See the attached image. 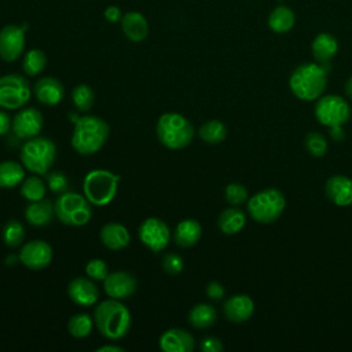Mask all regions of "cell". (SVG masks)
Instances as JSON below:
<instances>
[{
  "instance_id": "cell-1",
  "label": "cell",
  "mask_w": 352,
  "mask_h": 352,
  "mask_svg": "<svg viewBox=\"0 0 352 352\" xmlns=\"http://www.w3.org/2000/svg\"><path fill=\"white\" fill-rule=\"evenodd\" d=\"M94 322L99 333L110 340H120L126 336L131 329V312L121 300L109 298L96 305L94 311Z\"/></svg>"
},
{
  "instance_id": "cell-2",
  "label": "cell",
  "mask_w": 352,
  "mask_h": 352,
  "mask_svg": "<svg viewBox=\"0 0 352 352\" xmlns=\"http://www.w3.org/2000/svg\"><path fill=\"white\" fill-rule=\"evenodd\" d=\"M109 124L96 116H82L74 122L72 146L81 155L98 153L109 138Z\"/></svg>"
},
{
  "instance_id": "cell-3",
  "label": "cell",
  "mask_w": 352,
  "mask_h": 352,
  "mask_svg": "<svg viewBox=\"0 0 352 352\" xmlns=\"http://www.w3.org/2000/svg\"><path fill=\"white\" fill-rule=\"evenodd\" d=\"M329 63H304L289 78L292 92L301 100L311 102L322 96L327 84Z\"/></svg>"
},
{
  "instance_id": "cell-4",
  "label": "cell",
  "mask_w": 352,
  "mask_h": 352,
  "mask_svg": "<svg viewBox=\"0 0 352 352\" xmlns=\"http://www.w3.org/2000/svg\"><path fill=\"white\" fill-rule=\"evenodd\" d=\"M155 133L165 147L180 150L187 147L194 138L192 124L179 113H164L155 125Z\"/></svg>"
},
{
  "instance_id": "cell-5",
  "label": "cell",
  "mask_w": 352,
  "mask_h": 352,
  "mask_svg": "<svg viewBox=\"0 0 352 352\" xmlns=\"http://www.w3.org/2000/svg\"><path fill=\"white\" fill-rule=\"evenodd\" d=\"M22 165L34 175H47L56 160L55 143L44 136L28 139L21 147Z\"/></svg>"
},
{
  "instance_id": "cell-6",
  "label": "cell",
  "mask_w": 352,
  "mask_h": 352,
  "mask_svg": "<svg viewBox=\"0 0 352 352\" xmlns=\"http://www.w3.org/2000/svg\"><path fill=\"white\" fill-rule=\"evenodd\" d=\"M118 182V175L107 169H94L85 175L82 182V191L92 205L104 206L114 199Z\"/></svg>"
},
{
  "instance_id": "cell-7",
  "label": "cell",
  "mask_w": 352,
  "mask_h": 352,
  "mask_svg": "<svg viewBox=\"0 0 352 352\" xmlns=\"http://www.w3.org/2000/svg\"><path fill=\"white\" fill-rule=\"evenodd\" d=\"M92 204L85 195L74 191L62 192L55 201V216L66 226L81 227L92 217Z\"/></svg>"
},
{
  "instance_id": "cell-8",
  "label": "cell",
  "mask_w": 352,
  "mask_h": 352,
  "mask_svg": "<svg viewBox=\"0 0 352 352\" xmlns=\"http://www.w3.org/2000/svg\"><path fill=\"white\" fill-rule=\"evenodd\" d=\"M286 206L285 195L276 188L258 191L248 201V212L253 220L261 224L274 223L280 217Z\"/></svg>"
},
{
  "instance_id": "cell-9",
  "label": "cell",
  "mask_w": 352,
  "mask_h": 352,
  "mask_svg": "<svg viewBox=\"0 0 352 352\" xmlns=\"http://www.w3.org/2000/svg\"><path fill=\"white\" fill-rule=\"evenodd\" d=\"M32 91L29 81L21 74H6L0 77V107L1 109H19L23 107L30 99Z\"/></svg>"
},
{
  "instance_id": "cell-10",
  "label": "cell",
  "mask_w": 352,
  "mask_h": 352,
  "mask_svg": "<svg viewBox=\"0 0 352 352\" xmlns=\"http://www.w3.org/2000/svg\"><path fill=\"white\" fill-rule=\"evenodd\" d=\"M349 103L338 95H326L315 104V117L324 126L344 125L351 118Z\"/></svg>"
},
{
  "instance_id": "cell-11",
  "label": "cell",
  "mask_w": 352,
  "mask_h": 352,
  "mask_svg": "<svg viewBox=\"0 0 352 352\" xmlns=\"http://www.w3.org/2000/svg\"><path fill=\"white\" fill-rule=\"evenodd\" d=\"M138 235L140 242L151 252L158 253L169 245L170 230L168 224L158 217H147L139 226Z\"/></svg>"
},
{
  "instance_id": "cell-12",
  "label": "cell",
  "mask_w": 352,
  "mask_h": 352,
  "mask_svg": "<svg viewBox=\"0 0 352 352\" xmlns=\"http://www.w3.org/2000/svg\"><path fill=\"white\" fill-rule=\"evenodd\" d=\"M26 26L6 25L0 29V59L15 62L25 50Z\"/></svg>"
},
{
  "instance_id": "cell-13",
  "label": "cell",
  "mask_w": 352,
  "mask_h": 352,
  "mask_svg": "<svg viewBox=\"0 0 352 352\" xmlns=\"http://www.w3.org/2000/svg\"><path fill=\"white\" fill-rule=\"evenodd\" d=\"M44 118L43 114L34 107H26L19 110L11 122V129L19 139L28 140L38 136L43 129Z\"/></svg>"
},
{
  "instance_id": "cell-14",
  "label": "cell",
  "mask_w": 352,
  "mask_h": 352,
  "mask_svg": "<svg viewBox=\"0 0 352 352\" xmlns=\"http://www.w3.org/2000/svg\"><path fill=\"white\" fill-rule=\"evenodd\" d=\"M52 248L41 239L26 242L19 252V261L34 271L43 270L51 264Z\"/></svg>"
},
{
  "instance_id": "cell-15",
  "label": "cell",
  "mask_w": 352,
  "mask_h": 352,
  "mask_svg": "<svg viewBox=\"0 0 352 352\" xmlns=\"http://www.w3.org/2000/svg\"><path fill=\"white\" fill-rule=\"evenodd\" d=\"M138 289L136 278L128 271L109 272L103 280V290L110 298L126 300Z\"/></svg>"
},
{
  "instance_id": "cell-16",
  "label": "cell",
  "mask_w": 352,
  "mask_h": 352,
  "mask_svg": "<svg viewBox=\"0 0 352 352\" xmlns=\"http://www.w3.org/2000/svg\"><path fill=\"white\" fill-rule=\"evenodd\" d=\"M69 298L80 307H91L99 298V290L94 283V279L77 276L67 285Z\"/></svg>"
},
{
  "instance_id": "cell-17",
  "label": "cell",
  "mask_w": 352,
  "mask_h": 352,
  "mask_svg": "<svg viewBox=\"0 0 352 352\" xmlns=\"http://www.w3.org/2000/svg\"><path fill=\"white\" fill-rule=\"evenodd\" d=\"M160 349L164 352H191L194 349V337L184 329H168L158 340Z\"/></svg>"
},
{
  "instance_id": "cell-18",
  "label": "cell",
  "mask_w": 352,
  "mask_h": 352,
  "mask_svg": "<svg viewBox=\"0 0 352 352\" xmlns=\"http://www.w3.org/2000/svg\"><path fill=\"white\" fill-rule=\"evenodd\" d=\"M223 312L230 322L242 323L252 318L254 312V302L246 294H235L226 300Z\"/></svg>"
},
{
  "instance_id": "cell-19",
  "label": "cell",
  "mask_w": 352,
  "mask_h": 352,
  "mask_svg": "<svg viewBox=\"0 0 352 352\" xmlns=\"http://www.w3.org/2000/svg\"><path fill=\"white\" fill-rule=\"evenodd\" d=\"M324 191L327 198L338 206H348L352 204V179L348 176L334 175L329 177Z\"/></svg>"
},
{
  "instance_id": "cell-20",
  "label": "cell",
  "mask_w": 352,
  "mask_h": 352,
  "mask_svg": "<svg viewBox=\"0 0 352 352\" xmlns=\"http://www.w3.org/2000/svg\"><path fill=\"white\" fill-rule=\"evenodd\" d=\"M120 22L124 36L133 43H140L148 36V22L139 11H128Z\"/></svg>"
},
{
  "instance_id": "cell-21",
  "label": "cell",
  "mask_w": 352,
  "mask_h": 352,
  "mask_svg": "<svg viewBox=\"0 0 352 352\" xmlns=\"http://www.w3.org/2000/svg\"><path fill=\"white\" fill-rule=\"evenodd\" d=\"M33 92L38 102L47 106L58 104L65 96L63 84L55 77H43L36 81Z\"/></svg>"
},
{
  "instance_id": "cell-22",
  "label": "cell",
  "mask_w": 352,
  "mask_h": 352,
  "mask_svg": "<svg viewBox=\"0 0 352 352\" xmlns=\"http://www.w3.org/2000/svg\"><path fill=\"white\" fill-rule=\"evenodd\" d=\"M100 241L110 250H121L129 245L131 234L121 223L110 221L100 228Z\"/></svg>"
},
{
  "instance_id": "cell-23",
  "label": "cell",
  "mask_w": 352,
  "mask_h": 352,
  "mask_svg": "<svg viewBox=\"0 0 352 352\" xmlns=\"http://www.w3.org/2000/svg\"><path fill=\"white\" fill-rule=\"evenodd\" d=\"M55 214V204L50 199H38L30 202L25 208V219L34 227H44L52 221Z\"/></svg>"
},
{
  "instance_id": "cell-24",
  "label": "cell",
  "mask_w": 352,
  "mask_h": 352,
  "mask_svg": "<svg viewBox=\"0 0 352 352\" xmlns=\"http://www.w3.org/2000/svg\"><path fill=\"white\" fill-rule=\"evenodd\" d=\"M202 235V226L194 219L182 220L175 231H173V241L180 248H191L194 246Z\"/></svg>"
},
{
  "instance_id": "cell-25",
  "label": "cell",
  "mask_w": 352,
  "mask_h": 352,
  "mask_svg": "<svg viewBox=\"0 0 352 352\" xmlns=\"http://www.w3.org/2000/svg\"><path fill=\"white\" fill-rule=\"evenodd\" d=\"M219 228L221 232L227 235H234L238 234L246 224V214L243 213L242 209L231 206L224 209L217 220Z\"/></svg>"
},
{
  "instance_id": "cell-26",
  "label": "cell",
  "mask_w": 352,
  "mask_h": 352,
  "mask_svg": "<svg viewBox=\"0 0 352 352\" xmlns=\"http://www.w3.org/2000/svg\"><path fill=\"white\" fill-rule=\"evenodd\" d=\"M217 320V311L210 304H197L188 312V322L195 329H208Z\"/></svg>"
},
{
  "instance_id": "cell-27",
  "label": "cell",
  "mask_w": 352,
  "mask_h": 352,
  "mask_svg": "<svg viewBox=\"0 0 352 352\" xmlns=\"http://www.w3.org/2000/svg\"><path fill=\"white\" fill-rule=\"evenodd\" d=\"M25 166L16 161L0 162V188H14L25 179Z\"/></svg>"
},
{
  "instance_id": "cell-28",
  "label": "cell",
  "mask_w": 352,
  "mask_h": 352,
  "mask_svg": "<svg viewBox=\"0 0 352 352\" xmlns=\"http://www.w3.org/2000/svg\"><path fill=\"white\" fill-rule=\"evenodd\" d=\"M337 50H338V45H337L336 38L327 33H322V34L316 36L312 43L314 58L320 65L329 63L330 59L336 55Z\"/></svg>"
},
{
  "instance_id": "cell-29",
  "label": "cell",
  "mask_w": 352,
  "mask_h": 352,
  "mask_svg": "<svg viewBox=\"0 0 352 352\" xmlns=\"http://www.w3.org/2000/svg\"><path fill=\"white\" fill-rule=\"evenodd\" d=\"M198 135L204 142L209 144H217L226 139L227 128L219 120H209L199 126Z\"/></svg>"
},
{
  "instance_id": "cell-30",
  "label": "cell",
  "mask_w": 352,
  "mask_h": 352,
  "mask_svg": "<svg viewBox=\"0 0 352 352\" xmlns=\"http://www.w3.org/2000/svg\"><path fill=\"white\" fill-rule=\"evenodd\" d=\"M45 65H47V55L44 54V51L38 48H32L23 56L22 69L25 74L34 77L45 69Z\"/></svg>"
},
{
  "instance_id": "cell-31",
  "label": "cell",
  "mask_w": 352,
  "mask_h": 352,
  "mask_svg": "<svg viewBox=\"0 0 352 352\" xmlns=\"http://www.w3.org/2000/svg\"><path fill=\"white\" fill-rule=\"evenodd\" d=\"M94 323L95 322L91 318V315L80 312V314L73 315L69 319V322H67V331L74 338H85L87 336L91 334Z\"/></svg>"
},
{
  "instance_id": "cell-32",
  "label": "cell",
  "mask_w": 352,
  "mask_h": 352,
  "mask_svg": "<svg viewBox=\"0 0 352 352\" xmlns=\"http://www.w3.org/2000/svg\"><path fill=\"white\" fill-rule=\"evenodd\" d=\"M1 236H3V242L10 246V248H18L23 243L26 232H25V227L21 221L15 220V219H10L1 231Z\"/></svg>"
},
{
  "instance_id": "cell-33",
  "label": "cell",
  "mask_w": 352,
  "mask_h": 352,
  "mask_svg": "<svg viewBox=\"0 0 352 352\" xmlns=\"http://www.w3.org/2000/svg\"><path fill=\"white\" fill-rule=\"evenodd\" d=\"M45 190H47L45 183L38 177V175H34L23 179L21 186V195L26 201L33 202V201L43 199L45 197Z\"/></svg>"
},
{
  "instance_id": "cell-34",
  "label": "cell",
  "mask_w": 352,
  "mask_h": 352,
  "mask_svg": "<svg viewBox=\"0 0 352 352\" xmlns=\"http://www.w3.org/2000/svg\"><path fill=\"white\" fill-rule=\"evenodd\" d=\"M270 28L276 33H285L294 25V14L287 7H278L270 15Z\"/></svg>"
},
{
  "instance_id": "cell-35",
  "label": "cell",
  "mask_w": 352,
  "mask_h": 352,
  "mask_svg": "<svg viewBox=\"0 0 352 352\" xmlns=\"http://www.w3.org/2000/svg\"><path fill=\"white\" fill-rule=\"evenodd\" d=\"M72 100L77 110L88 111L95 102L94 89L88 84H78L72 92Z\"/></svg>"
},
{
  "instance_id": "cell-36",
  "label": "cell",
  "mask_w": 352,
  "mask_h": 352,
  "mask_svg": "<svg viewBox=\"0 0 352 352\" xmlns=\"http://www.w3.org/2000/svg\"><path fill=\"white\" fill-rule=\"evenodd\" d=\"M304 143H305V147L309 151V154L314 155V157H323L326 154V151H327V140H326V138L322 133L316 132V131L309 132L305 136Z\"/></svg>"
},
{
  "instance_id": "cell-37",
  "label": "cell",
  "mask_w": 352,
  "mask_h": 352,
  "mask_svg": "<svg viewBox=\"0 0 352 352\" xmlns=\"http://www.w3.org/2000/svg\"><path fill=\"white\" fill-rule=\"evenodd\" d=\"M224 195H226V201L228 204L234 205V206L246 202L248 198H249L246 187L243 184H241V183H230L226 187Z\"/></svg>"
},
{
  "instance_id": "cell-38",
  "label": "cell",
  "mask_w": 352,
  "mask_h": 352,
  "mask_svg": "<svg viewBox=\"0 0 352 352\" xmlns=\"http://www.w3.org/2000/svg\"><path fill=\"white\" fill-rule=\"evenodd\" d=\"M45 182H47V187L55 194H62L69 188V179L60 170H54L47 173Z\"/></svg>"
},
{
  "instance_id": "cell-39",
  "label": "cell",
  "mask_w": 352,
  "mask_h": 352,
  "mask_svg": "<svg viewBox=\"0 0 352 352\" xmlns=\"http://www.w3.org/2000/svg\"><path fill=\"white\" fill-rule=\"evenodd\" d=\"M85 274L94 280H104L109 275V268L102 258H92L85 265Z\"/></svg>"
},
{
  "instance_id": "cell-40",
  "label": "cell",
  "mask_w": 352,
  "mask_h": 352,
  "mask_svg": "<svg viewBox=\"0 0 352 352\" xmlns=\"http://www.w3.org/2000/svg\"><path fill=\"white\" fill-rule=\"evenodd\" d=\"M162 268L169 275H179L184 268V261L177 253H166L162 257Z\"/></svg>"
},
{
  "instance_id": "cell-41",
  "label": "cell",
  "mask_w": 352,
  "mask_h": 352,
  "mask_svg": "<svg viewBox=\"0 0 352 352\" xmlns=\"http://www.w3.org/2000/svg\"><path fill=\"white\" fill-rule=\"evenodd\" d=\"M199 348L202 352H220V351H223V342L217 337L208 336L201 340Z\"/></svg>"
},
{
  "instance_id": "cell-42",
  "label": "cell",
  "mask_w": 352,
  "mask_h": 352,
  "mask_svg": "<svg viewBox=\"0 0 352 352\" xmlns=\"http://www.w3.org/2000/svg\"><path fill=\"white\" fill-rule=\"evenodd\" d=\"M205 292H206V296L213 301H220L226 294V290H224L223 285L220 282H216V280L209 282Z\"/></svg>"
},
{
  "instance_id": "cell-43",
  "label": "cell",
  "mask_w": 352,
  "mask_h": 352,
  "mask_svg": "<svg viewBox=\"0 0 352 352\" xmlns=\"http://www.w3.org/2000/svg\"><path fill=\"white\" fill-rule=\"evenodd\" d=\"M103 15H104V18H106L109 22L116 23V22H120V21H121V18H122L124 14L121 12L120 7H117V6H109V7H106V10L103 11Z\"/></svg>"
},
{
  "instance_id": "cell-44",
  "label": "cell",
  "mask_w": 352,
  "mask_h": 352,
  "mask_svg": "<svg viewBox=\"0 0 352 352\" xmlns=\"http://www.w3.org/2000/svg\"><path fill=\"white\" fill-rule=\"evenodd\" d=\"M11 118H10V116L6 113V111H3V110H0V136H4V135H7V132L10 131V128H11Z\"/></svg>"
},
{
  "instance_id": "cell-45",
  "label": "cell",
  "mask_w": 352,
  "mask_h": 352,
  "mask_svg": "<svg viewBox=\"0 0 352 352\" xmlns=\"http://www.w3.org/2000/svg\"><path fill=\"white\" fill-rule=\"evenodd\" d=\"M329 135L334 142H341L345 139V131L342 128V125H336V126H330L329 128Z\"/></svg>"
},
{
  "instance_id": "cell-46",
  "label": "cell",
  "mask_w": 352,
  "mask_h": 352,
  "mask_svg": "<svg viewBox=\"0 0 352 352\" xmlns=\"http://www.w3.org/2000/svg\"><path fill=\"white\" fill-rule=\"evenodd\" d=\"M96 352H124V348L114 344H107L96 348Z\"/></svg>"
},
{
  "instance_id": "cell-47",
  "label": "cell",
  "mask_w": 352,
  "mask_h": 352,
  "mask_svg": "<svg viewBox=\"0 0 352 352\" xmlns=\"http://www.w3.org/2000/svg\"><path fill=\"white\" fill-rule=\"evenodd\" d=\"M345 94L349 99H352V76L345 82Z\"/></svg>"
}]
</instances>
